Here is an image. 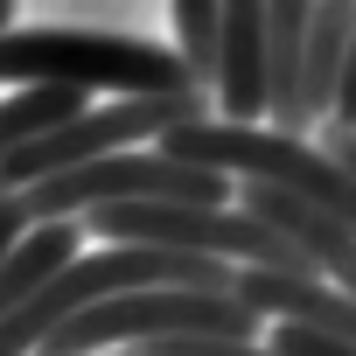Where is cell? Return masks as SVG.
Here are the masks:
<instances>
[{
  "label": "cell",
  "instance_id": "obj_10",
  "mask_svg": "<svg viewBox=\"0 0 356 356\" xmlns=\"http://www.w3.org/2000/svg\"><path fill=\"white\" fill-rule=\"evenodd\" d=\"M77 112H84V98H77V91H56V84L8 91V98H0V161H8V154H22L29 140H42L49 126L77 119Z\"/></svg>",
  "mask_w": 356,
  "mask_h": 356
},
{
  "label": "cell",
  "instance_id": "obj_14",
  "mask_svg": "<svg viewBox=\"0 0 356 356\" xmlns=\"http://www.w3.org/2000/svg\"><path fill=\"white\" fill-rule=\"evenodd\" d=\"M22 29V8H15V0H0V35H15Z\"/></svg>",
  "mask_w": 356,
  "mask_h": 356
},
{
  "label": "cell",
  "instance_id": "obj_7",
  "mask_svg": "<svg viewBox=\"0 0 356 356\" xmlns=\"http://www.w3.org/2000/svg\"><path fill=\"white\" fill-rule=\"evenodd\" d=\"M300 42H307V0H266V119L286 140H307V126H300Z\"/></svg>",
  "mask_w": 356,
  "mask_h": 356
},
{
  "label": "cell",
  "instance_id": "obj_1",
  "mask_svg": "<svg viewBox=\"0 0 356 356\" xmlns=\"http://www.w3.org/2000/svg\"><path fill=\"white\" fill-rule=\"evenodd\" d=\"M0 84L8 91L56 84V91H77V98L84 91H119V98L196 91L168 42H147V35H126V29H91V22H42V29L0 35Z\"/></svg>",
  "mask_w": 356,
  "mask_h": 356
},
{
  "label": "cell",
  "instance_id": "obj_4",
  "mask_svg": "<svg viewBox=\"0 0 356 356\" xmlns=\"http://www.w3.org/2000/svg\"><path fill=\"white\" fill-rule=\"evenodd\" d=\"M189 119H210V98L203 91H182V98H112V105H84L77 119L49 126L42 140H29L22 154L0 161V196H22L49 175H70V168H91V161H112V154H133V147H154L161 133L189 126Z\"/></svg>",
  "mask_w": 356,
  "mask_h": 356
},
{
  "label": "cell",
  "instance_id": "obj_6",
  "mask_svg": "<svg viewBox=\"0 0 356 356\" xmlns=\"http://www.w3.org/2000/svg\"><path fill=\"white\" fill-rule=\"evenodd\" d=\"M210 84H217L224 126H259L266 119V0H231L224 8Z\"/></svg>",
  "mask_w": 356,
  "mask_h": 356
},
{
  "label": "cell",
  "instance_id": "obj_5",
  "mask_svg": "<svg viewBox=\"0 0 356 356\" xmlns=\"http://www.w3.org/2000/svg\"><path fill=\"white\" fill-rule=\"evenodd\" d=\"M231 196L238 189L224 175H196V168L161 161L154 147H133V154H112V161H91V168H70V175H49V182L22 189V217L29 224H77L91 210H126V203L231 210Z\"/></svg>",
  "mask_w": 356,
  "mask_h": 356
},
{
  "label": "cell",
  "instance_id": "obj_13",
  "mask_svg": "<svg viewBox=\"0 0 356 356\" xmlns=\"http://www.w3.org/2000/svg\"><path fill=\"white\" fill-rule=\"evenodd\" d=\"M140 356H273L266 342H147Z\"/></svg>",
  "mask_w": 356,
  "mask_h": 356
},
{
  "label": "cell",
  "instance_id": "obj_3",
  "mask_svg": "<svg viewBox=\"0 0 356 356\" xmlns=\"http://www.w3.org/2000/svg\"><path fill=\"white\" fill-rule=\"evenodd\" d=\"M259 314L238 293H196V286H140L112 293L63 328L42 335L35 356H105V349H147V342H252Z\"/></svg>",
  "mask_w": 356,
  "mask_h": 356
},
{
  "label": "cell",
  "instance_id": "obj_15",
  "mask_svg": "<svg viewBox=\"0 0 356 356\" xmlns=\"http://www.w3.org/2000/svg\"><path fill=\"white\" fill-rule=\"evenodd\" d=\"M105 356H140V349H105Z\"/></svg>",
  "mask_w": 356,
  "mask_h": 356
},
{
  "label": "cell",
  "instance_id": "obj_9",
  "mask_svg": "<svg viewBox=\"0 0 356 356\" xmlns=\"http://www.w3.org/2000/svg\"><path fill=\"white\" fill-rule=\"evenodd\" d=\"M77 245H84L77 224H29L22 245L0 259V321H8L22 300H35V293H42V286L77 259Z\"/></svg>",
  "mask_w": 356,
  "mask_h": 356
},
{
  "label": "cell",
  "instance_id": "obj_12",
  "mask_svg": "<svg viewBox=\"0 0 356 356\" xmlns=\"http://www.w3.org/2000/svg\"><path fill=\"white\" fill-rule=\"evenodd\" d=\"M321 126L356 133V8H349V42H342V84H335V105H328V119H321Z\"/></svg>",
  "mask_w": 356,
  "mask_h": 356
},
{
  "label": "cell",
  "instance_id": "obj_2",
  "mask_svg": "<svg viewBox=\"0 0 356 356\" xmlns=\"http://www.w3.org/2000/svg\"><path fill=\"white\" fill-rule=\"evenodd\" d=\"M161 161L175 168H196V175H224L231 189H280L293 203L328 210L335 224L356 231V182L342 168L321 161L314 140H286L273 126H224V119H189L154 140Z\"/></svg>",
  "mask_w": 356,
  "mask_h": 356
},
{
  "label": "cell",
  "instance_id": "obj_11",
  "mask_svg": "<svg viewBox=\"0 0 356 356\" xmlns=\"http://www.w3.org/2000/svg\"><path fill=\"white\" fill-rule=\"evenodd\" d=\"M217 35H224V8L217 0H175V42H182V63L196 91H210L217 77Z\"/></svg>",
  "mask_w": 356,
  "mask_h": 356
},
{
  "label": "cell",
  "instance_id": "obj_8",
  "mask_svg": "<svg viewBox=\"0 0 356 356\" xmlns=\"http://www.w3.org/2000/svg\"><path fill=\"white\" fill-rule=\"evenodd\" d=\"M342 42H349V0L307 8V42H300V126H321L342 84Z\"/></svg>",
  "mask_w": 356,
  "mask_h": 356
}]
</instances>
